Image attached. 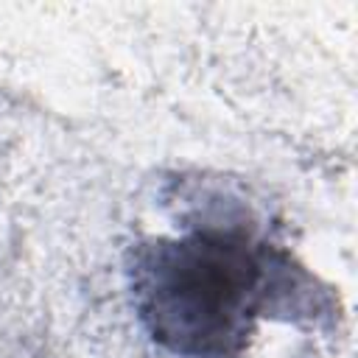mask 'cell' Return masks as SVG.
<instances>
[{
	"mask_svg": "<svg viewBox=\"0 0 358 358\" xmlns=\"http://www.w3.org/2000/svg\"><path fill=\"white\" fill-rule=\"evenodd\" d=\"M134 299L162 347L187 358H224L243 347L263 308L266 266L238 235L157 241L134 260Z\"/></svg>",
	"mask_w": 358,
	"mask_h": 358,
	"instance_id": "1",
	"label": "cell"
}]
</instances>
